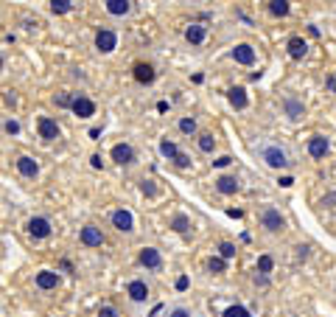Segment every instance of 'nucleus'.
<instances>
[{"instance_id":"nucleus-29","label":"nucleus","mask_w":336,"mask_h":317,"mask_svg":"<svg viewBox=\"0 0 336 317\" xmlns=\"http://www.w3.org/2000/svg\"><path fill=\"white\" fill-rule=\"evenodd\" d=\"M70 9H73L70 0H54V3H51V12L54 14H67Z\"/></svg>"},{"instance_id":"nucleus-24","label":"nucleus","mask_w":336,"mask_h":317,"mask_svg":"<svg viewBox=\"0 0 336 317\" xmlns=\"http://www.w3.org/2000/svg\"><path fill=\"white\" fill-rule=\"evenodd\" d=\"M171 227H174L177 233H188L191 230V219H188L185 214H177L174 219H171Z\"/></svg>"},{"instance_id":"nucleus-10","label":"nucleus","mask_w":336,"mask_h":317,"mask_svg":"<svg viewBox=\"0 0 336 317\" xmlns=\"http://www.w3.org/2000/svg\"><path fill=\"white\" fill-rule=\"evenodd\" d=\"M36 129H39V138L42 140H56L59 138V124L54 121V118H48V115H42L39 121H36Z\"/></svg>"},{"instance_id":"nucleus-41","label":"nucleus","mask_w":336,"mask_h":317,"mask_svg":"<svg viewBox=\"0 0 336 317\" xmlns=\"http://www.w3.org/2000/svg\"><path fill=\"white\" fill-rule=\"evenodd\" d=\"M90 166H93V169H104V157H101V154H93Z\"/></svg>"},{"instance_id":"nucleus-22","label":"nucleus","mask_w":336,"mask_h":317,"mask_svg":"<svg viewBox=\"0 0 336 317\" xmlns=\"http://www.w3.org/2000/svg\"><path fill=\"white\" fill-rule=\"evenodd\" d=\"M185 39L191 45H202L204 43V25H199V23H191L185 28Z\"/></svg>"},{"instance_id":"nucleus-15","label":"nucleus","mask_w":336,"mask_h":317,"mask_svg":"<svg viewBox=\"0 0 336 317\" xmlns=\"http://www.w3.org/2000/svg\"><path fill=\"white\" fill-rule=\"evenodd\" d=\"M138 258H140V264H143L146 269H160L162 267V256H160L157 247H143Z\"/></svg>"},{"instance_id":"nucleus-27","label":"nucleus","mask_w":336,"mask_h":317,"mask_svg":"<svg viewBox=\"0 0 336 317\" xmlns=\"http://www.w3.org/2000/svg\"><path fill=\"white\" fill-rule=\"evenodd\" d=\"M160 152H162V157L174 160L177 154H180V149H177V143H171V140H160Z\"/></svg>"},{"instance_id":"nucleus-11","label":"nucleus","mask_w":336,"mask_h":317,"mask_svg":"<svg viewBox=\"0 0 336 317\" xmlns=\"http://www.w3.org/2000/svg\"><path fill=\"white\" fill-rule=\"evenodd\" d=\"M283 112H286L291 121H300V118H306V104L294 96H286L283 98Z\"/></svg>"},{"instance_id":"nucleus-28","label":"nucleus","mask_w":336,"mask_h":317,"mask_svg":"<svg viewBox=\"0 0 336 317\" xmlns=\"http://www.w3.org/2000/svg\"><path fill=\"white\" fill-rule=\"evenodd\" d=\"M219 258H224V261H227V258H235V244L233 242H222V244H219Z\"/></svg>"},{"instance_id":"nucleus-33","label":"nucleus","mask_w":336,"mask_h":317,"mask_svg":"<svg viewBox=\"0 0 336 317\" xmlns=\"http://www.w3.org/2000/svg\"><path fill=\"white\" fill-rule=\"evenodd\" d=\"M180 129H182L185 135H193V132H196V121H193V118H182V121H180Z\"/></svg>"},{"instance_id":"nucleus-18","label":"nucleus","mask_w":336,"mask_h":317,"mask_svg":"<svg viewBox=\"0 0 336 317\" xmlns=\"http://www.w3.org/2000/svg\"><path fill=\"white\" fill-rule=\"evenodd\" d=\"M17 171L23 174V177H36V174H39V163H36L34 157H28V154H20L17 157Z\"/></svg>"},{"instance_id":"nucleus-23","label":"nucleus","mask_w":336,"mask_h":317,"mask_svg":"<svg viewBox=\"0 0 336 317\" xmlns=\"http://www.w3.org/2000/svg\"><path fill=\"white\" fill-rule=\"evenodd\" d=\"M288 12H291V6H288L286 0H272L269 3V14H275V17H286Z\"/></svg>"},{"instance_id":"nucleus-14","label":"nucleus","mask_w":336,"mask_h":317,"mask_svg":"<svg viewBox=\"0 0 336 317\" xmlns=\"http://www.w3.org/2000/svg\"><path fill=\"white\" fill-rule=\"evenodd\" d=\"M328 149H330V143L325 135H314V138L308 140V154H311L314 160H322L325 154H328Z\"/></svg>"},{"instance_id":"nucleus-45","label":"nucleus","mask_w":336,"mask_h":317,"mask_svg":"<svg viewBox=\"0 0 336 317\" xmlns=\"http://www.w3.org/2000/svg\"><path fill=\"white\" fill-rule=\"evenodd\" d=\"M328 90L336 93V76H333V79H328Z\"/></svg>"},{"instance_id":"nucleus-34","label":"nucleus","mask_w":336,"mask_h":317,"mask_svg":"<svg viewBox=\"0 0 336 317\" xmlns=\"http://www.w3.org/2000/svg\"><path fill=\"white\" fill-rule=\"evenodd\" d=\"M224 269H227L224 258H210V272H224Z\"/></svg>"},{"instance_id":"nucleus-16","label":"nucleus","mask_w":336,"mask_h":317,"mask_svg":"<svg viewBox=\"0 0 336 317\" xmlns=\"http://www.w3.org/2000/svg\"><path fill=\"white\" fill-rule=\"evenodd\" d=\"M233 59L238 62V65H252L255 62V48H252L249 43H241L233 48Z\"/></svg>"},{"instance_id":"nucleus-38","label":"nucleus","mask_w":336,"mask_h":317,"mask_svg":"<svg viewBox=\"0 0 336 317\" xmlns=\"http://www.w3.org/2000/svg\"><path fill=\"white\" fill-rule=\"evenodd\" d=\"M168 317H191V311H188V309H182V306H177V309H171V311H168Z\"/></svg>"},{"instance_id":"nucleus-7","label":"nucleus","mask_w":336,"mask_h":317,"mask_svg":"<svg viewBox=\"0 0 336 317\" xmlns=\"http://www.w3.org/2000/svg\"><path fill=\"white\" fill-rule=\"evenodd\" d=\"M78 242H81L84 247H101V244H104V233H101V227H96V225H84V227H81V233H78Z\"/></svg>"},{"instance_id":"nucleus-30","label":"nucleus","mask_w":336,"mask_h":317,"mask_svg":"<svg viewBox=\"0 0 336 317\" xmlns=\"http://www.w3.org/2000/svg\"><path fill=\"white\" fill-rule=\"evenodd\" d=\"M222 317H252V314H249V309H244V306L235 303V306H230V309H224Z\"/></svg>"},{"instance_id":"nucleus-37","label":"nucleus","mask_w":336,"mask_h":317,"mask_svg":"<svg viewBox=\"0 0 336 317\" xmlns=\"http://www.w3.org/2000/svg\"><path fill=\"white\" fill-rule=\"evenodd\" d=\"M174 163L180 166V169H185V166H191V157H188V154H182V152H180V154H177V157H174Z\"/></svg>"},{"instance_id":"nucleus-20","label":"nucleus","mask_w":336,"mask_h":317,"mask_svg":"<svg viewBox=\"0 0 336 317\" xmlns=\"http://www.w3.org/2000/svg\"><path fill=\"white\" fill-rule=\"evenodd\" d=\"M306 54H308V43L303 37H291V39H288V56H291V59H303Z\"/></svg>"},{"instance_id":"nucleus-44","label":"nucleus","mask_w":336,"mask_h":317,"mask_svg":"<svg viewBox=\"0 0 336 317\" xmlns=\"http://www.w3.org/2000/svg\"><path fill=\"white\" fill-rule=\"evenodd\" d=\"M280 185H283V188H291L294 180H291V177H280Z\"/></svg>"},{"instance_id":"nucleus-31","label":"nucleus","mask_w":336,"mask_h":317,"mask_svg":"<svg viewBox=\"0 0 336 317\" xmlns=\"http://www.w3.org/2000/svg\"><path fill=\"white\" fill-rule=\"evenodd\" d=\"M54 104H56V107H70V104H73V93H65V90L56 93V96H54Z\"/></svg>"},{"instance_id":"nucleus-6","label":"nucleus","mask_w":336,"mask_h":317,"mask_svg":"<svg viewBox=\"0 0 336 317\" xmlns=\"http://www.w3.org/2000/svg\"><path fill=\"white\" fill-rule=\"evenodd\" d=\"M112 225H115V230H120V233H132L135 230V216H132V211H126V208H118V211H112Z\"/></svg>"},{"instance_id":"nucleus-9","label":"nucleus","mask_w":336,"mask_h":317,"mask_svg":"<svg viewBox=\"0 0 336 317\" xmlns=\"http://www.w3.org/2000/svg\"><path fill=\"white\" fill-rule=\"evenodd\" d=\"M112 160L118 166H132L135 163V149H132V143H115L112 146Z\"/></svg>"},{"instance_id":"nucleus-35","label":"nucleus","mask_w":336,"mask_h":317,"mask_svg":"<svg viewBox=\"0 0 336 317\" xmlns=\"http://www.w3.org/2000/svg\"><path fill=\"white\" fill-rule=\"evenodd\" d=\"M98 317H120V311L115 309V306H101V309H98Z\"/></svg>"},{"instance_id":"nucleus-32","label":"nucleus","mask_w":336,"mask_h":317,"mask_svg":"<svg viewBox=\"0 0 336 317\" xmlns=\"http://www.w3.org/2000/svg\"><path fill=\"white\" fill-rule=\"evenodd\" d=\"M140 191H143L146 196H157V185H154V180L143 177V180H140Z\"/></svg>"},{"instance_id":"nucleus-21","label":"nucleus","mask_w":336,"mask_h":317,"mask_svg":"<svg viewBox=\"0 0 336 317\" xmlns=\"http://www.w3.org/2000/svg\"><path fill=\"white\" fill-rule=\"evenodd\" d=\"M227 98H230V104H233L235 110H244L246 104H249V98H246V90H244V87H230V90H227Z\"/></svg>"},{"instance_id":"nucleus-42","label":"nucleus","mask_w":336,"mask_h":317,"mask_svg":"<svg viewBox=\"0 0 336 317\" xmlns=\"http://www.w3.org/2000/svg\"><path fill=\"white\" fill-rule=\"evenodd\" d=\"M255 284H261V287H266V284H269V278H266V275H261V272H255Z\"/></svg>"},{"instance_id":"nucleus-13","label":"nucleus","mask_w":336,"mask_h":317,"mask_svg":"<svg viewBox=\"0 0 336 317\" xmlns=\"http://www.w3.org/2000/svg\"><path fill=\"white\" fill-rule=\"evenodd\" d=\"M132 76L140 82V85H151V82L157 79V70H154V65H149V62H138V65L132 67Z\"/></svg>"},{"instance_id":"nucleus-40","label":"nucleus","mask_w":336,"mask_h":317,"mask_svg":"<svg viewBox=\"0 0 336 317\" xmlns=\"http://www.w3.org/2000/svg\"><path fill=\"white\" fill-rule=\"evenodd\" d=\"M6 132L9 135H20V124L17 121H6Z\"/></svg>"},{"instance_id":"nucleus-46","label":"nucleus","mask_w":336,"mask_h":317,"mask_svg":"<svg viewBox=\"0 0 336 317\" xmlns=\"http://www.w3.org/2000/svg\"><path fill=\"white\" fill-rule=\"evenodd\" d=\"M0 70H3V56H0Z\"/></svg>"},{"instance_id":"nucleus-26","label":"nucleus","mask_w":336,"mask_h":317,"mask_svg":"<svg viewBox=\"0 0 336 317\" xmlns=\"http://www.w3.org/2000/svg\"><path fill=\"white\" fill-rule=\"evenodd\" d=\"M272 269H275V258H272V256H261V258H258V269H255V272L269 275Z\"/></svg>"},{"instance_id":"nucleus-25","label":"nucleus","mask_w":336,"mask_h":317,"mask_svg":"<svg viewBox=\"0 0 336 317\" xmlns=\"http://www.w3.org/2000/svg\"><path fill=\"white\" fill-rule=\"evenodd\" d=\"M199 149H202V152H213V149H216V138H213V135L210 132H202L199 135Z\"/></svg>"},{"instance_id":"nucleus-3","label":"nucleus","mask_w":336,"mask_h":317,"mask_svg":"<svg viewBox=\"0 0 336 317\" xmlns=\"http://www.w3.org/2000/svg\"><path fill=\"white\" fill-rule=\"evenodd\" d=\"M70 110H73V115H78V118H93V115H96V101L87 98V96H81V93H76V96H73Z\"/></svg>"},{"instance_id":"nucleus-43","label":"nucleus","mask_w":336,"mask_h":317,"mask_svg":"<svg viewBox=\"0 0 336 317\" xmlns=\"http://www.w3.org/2000/svg\"><path fill=\"white\" fill-rule=\"evenodd\" d=\"M98 138H101V129L93 127V129H90V140H98Z\"/></svg>"},{"instance_id":"nucleus-5","label":"nucleus","mask_w":336,"mask_h":317,"mask_svg":"<svg viewBox=\"0 0 336 317\" xmlns=\"http://www.w3.org/2000/svg\"><path fill=\"white\" fill-rule=\"evenodd\" d=\"M96 48H98V54H112L118 48V34L112 28H101L96 34Z\"/></svg>"},{"instance_id":"nucleus-39","label":"nucleus","mask_w":336,"mask_h":317,"mask_svg":"<svg viewBox=\"0 0 336 317\" xmlns=\"http://www.w3.org/2000/svg\"><path fill=\"white\" fill-rule=\"evenodd\" d=\"M188 284H191V281H188V275H180V278H177V289H180V292H185Z\"/></svg>"},{"instance_id":"nucleus-2","label":"nucleus","mask_w":336,"mask_h":317,"mask_svg":"<svg viewBox=\"0 0 336 317\" xmlns=\"http://www.w3.org/2000/svg\"><path fill=\"white\" fill-rule=\"evenodd\" d=\"M261 227L269 233H280L283 227H286V219H283V214L277 211V208L266 205L264 211H261Z\"/></svg>"},{"instance_id":"nucleus-19","label":"nucleus","mask_w":336,"mask_h":317,"mask_svg":"<svg viewBox=\"0 0 336 317\" xmlns=\"http://www.w3.org/2000/svg\"><path fill=\"white\" fill-rule=\"evenodd\" d=\"M107 14H112V17H126V14L132 12V3L129 0H107Z\"/></svg>"},{"instance_id":"nucleus-12","label":"nucleus","mask_w":336,"mask_h":317,"mask_svg":"<svg viewBox=\"0 0 336 317\" xmlns=\"http://www.w3.org/2000/svg\"><path fill=\"white\" fill-rule=\"evenodd\" d=\"M126 295H129L135 303H143V300L149 298V284H146V281H140V278L129 281V284H126Z\"/></svg>"},{"instance_id":"nucleus-4","label":"nucleus","mask_w":336,"mask_h":317,"mask_svg":"<svg viewBox=\"0 0 336 317\" xmlns=\"http://www.w3.org/2000/svg\"><path fill=\"white\" fill-rule=\"evenodd\" d=\"M25 227H28V233H31L34 239H48L51 233H54V225H51L48 216H31Z\"/></svg>"},{"instance_id":"nucleus-1","label":"nucleus","mask_w":336,"mask_h":317,"mask_svg":"<svg viewBox=\"0 0 336 317\" xmlns=\"http://www.w3.org/2000/svg\"><path fill=\"white\" fill-rule=\"evenodd\" d=\"M255 152H258V157L264 160L269 169L283 171V169H288V166H291L288 152H286V149H280L277 143H258V146H255Z\"/></svg>"},{"instance_id":"nucleus-36","label":"nucleus","mask_w":336,"mask_h":317,"mask_svg":"<svg viewBox=\"0 0 336 317\" xmlns=\"http://www.w3.org/2000/svg\"><path fill=\"white\" fill-rule=\"evenodd\" d=\"M230 163H233V157H230V154H222L219 160H213V166H216V169H224V166H230Z\"/></svg>"},{"instance_id":"nucleus-17","label":"nucleus","mask_w":336,"mask_h":317,"mask_svg":"<svg viewBox=\"0 0 336 317\" xmlns=\"http://www.w3.org/2000/svg\"><path fill=\"white\" fill-rule=\"evenodd\" d=\"M238 188H241V183H238V177H233V174H222V177L216 180V191H219V194H224V196L235 194Z\"/></svg>"},{"instance_id":"nucleus-8","label":"nucleus","mask_w":336,"mask_h":317,"mask_svg":"<svg viewBox=\"0 0 336 317\" xmlns=\"http://www.w3.org/2000/svg\"><path fill=\"white\" fill-rule=\"evenodd\" d=\"M34 284L42 289V292H51V289L59 287V272H56V269H39L36 278H34Z\"/></svg>"}]
</instances>
